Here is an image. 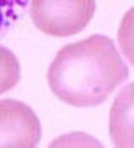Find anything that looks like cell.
<instances>
[{
  "label": "cell",
  "mask_w": 134,
  "mask_h": 148,
  "mask_svg": "<svg viewBox=\"0 0 134 148\" xmlns=\"http://www.w3.org/2000/svg\"><path fill=\"white\" fill-rule=\"evenodd\" d=\"M43 134L41 123L27 104L0 101V148H34Z\"/></svg>",
  "instance_id": "obj_3"
},
{
  "label": "cell",
  "mask_w": 134,
  "mask_h": 148,
  "mask_svg": "<svg viewBox=\"0 0 134 148\" xmlns=\"http://www.w3.org/2000/svg\"><path fill=\"white\" fill-rule=\"evenodd\" d=\"M90 148V147H97L100 148L102 143L99 140H95L93 136L85 133H70V134H63L60 138L53 140L49 143V148Z\"/></svg>",
  "instance_id": "obj_6"
},
{
  "label": "cell",
  "mask_w": 134,
  "mask_h": 148,
  "mask_svg": "<svg viewBox=\"0 0 134 148\" xmlns=\"http://www.w3.org/2000/svg\"><path fill=\"white\" fill-rule=\"evenodd\" d=\"M95 7V0H31V19L48 36L68 38L88 26Z\"/></svg>",
  "instance_id": "obj_2"
},
{
  "label": "cell",
  "mask_w": 134,
  "mask_h": 148,
  "mask_svg": "<svg viewBox=\"0 0 134 148\" xmlns=\"http://www.w3.org/2000/svg\"><path fill=\"white\" fill-rule=\"evenodd\" d=\"M117 38H119V45L122 49V55L133 63L134 60V53H133V45H134V34H133V9H129L126 15L122 17L119 26V32H117Z\"/></svg>",
  "instance_id": "obj_7"
},
{
  "label": "cell",
  "mask_w": 134,
  "mask_h": 148,
  "mask_svg": "<svg viewBox=\"0 0 134 148\" xmlns=\"http://www.w3.org/2000/svg\"><path fill=\"white\" fill-rule=\"evenodd\" d=\"M29 0H0V32L17 21Z\"/></svg>",
  "instance_id": "obj_8"
},
{
  "label": "cell",
  "mask_w": 134,
  "mask_h": 148,
  "mask_svg": "<svg viewBox=\"0 0 134 148\" xmlns=\"http://www.w3.org/2000/svg\"><path fill=\"white\" fill-rule=\"evenodd\" d=\"M20 78V65L14 53L0 46V94L14 89Z\"/></svg>",
  "instance_id": "obj_5"
},
{
  "label": "cell",
  "mask_w": 134,
  "mask_h": 148,
  "mask_svg": "<svg viewBox=\"0 0 134 148\" xmlns=\"http://www.w3.org/2000/svg\"><path fill=\"white\" fill-rule=\"evenodd\" d=\"M109 131L119 148L134 147V87L126 85L116 97L109 116Z\"/></svg>",
  "instance_id": "obj_4"
},
{
  "label": "cell",
  "mask_w": 134,
  "mask_h": 148,
  "mask_svg": "<svg viewBox=\"0 0 134 148\" xmlns=\"http://www.w3.org/2000/svg\"><path fill=\"white\" fill-rule=\"evenodd\" d=\"M129 77L114 43L102 34L63 46L48 68L51 92L73 107H95Z\"/></svg>",
  "instance_id": "obj_1"
}]
</instances>
